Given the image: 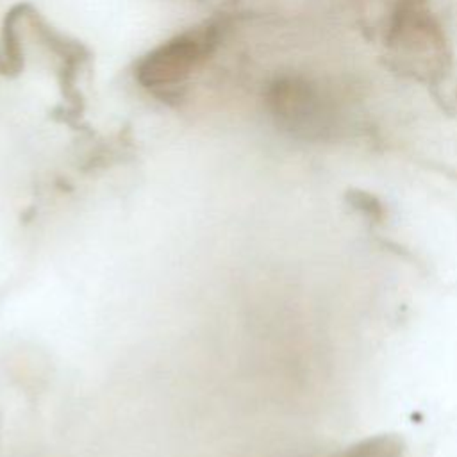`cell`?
I'll use <instances>...</instances> for the list:
<instances>
[{
  "label": "cell",
  "instance_id": "cell-3",
  "mask_svg": "<svg viewBox=\"0 0 457 457\" xmlns=\"http://www.w3.org/2000/svg\"><path fill=\"white\" fill-rule=\"evenodd\" d=\"M30 9L29 4H18L14 5L5 20H4V43H5V61L9 66V73H20L23 68V52L20 45V37L16 32V21L25 16V12Z\"/></svg>",
  "mask_w": 457,
  "mask_h": 457
},
{
  "label": "cell",
  "instance_id": "cell-5",
  "mask_svg": "<svg viewBox=\"0 0 457 457\" xmlns=\"http://www.w3.org/2000/svg\"><path fill=\"white\" fill-rule=\"evenodd\" d=\"M0 73H4V75L9 73V66H7L5 59H2V57H0Z\"/></svg>",
  "mask_w": 457,
  "mask_h": 457
},
{
  "label": "cell",
  "instance_id": "cell-2",
  "mask_svg": "<svg viewBox=\"0 0 457 457\" xmlns=\"http://www.w3.org/2000/svg\"><path fill=\"white\" fill-rule=\"evenodd\" d=\"M268 102L278 125L298 136H320L332 125L325 98L302 79H280L270 87Z\"/></svg>",
  "mask_w": 457,
  "mask_h": 457
},
{
  "label": "cell",
  "instance_id": "cell-1",
  "mask_svg": "<svg viewBox=\"0 0 457 457\" xmlns=\"http://www.w3.org/2000/svg\"><path fill=\"white\" fill-rule=\"evenodd\" d=\"M218 43L216 27L182 32L150 50L136 68L137 82L146 89H164L180 84L207 59Z\"/></svg>",
  "mask_w": 457,
  "mask_h": 457
},
{
  "label": "cell",
  "instance_id": "cell-4",
  "mask_svg": "<svg viewBox=\"0 0 457 457\" xmlns=\"http://www.w3.org/2000/svg\"><path fill=\"white\" fill-rule=\"evenodd\" d=\"M334 457H402V448L398 439L378 436L355 443Z\"/></svg>",
  "mask_w": 457,
  "mask_h": 457
}]
</instances>
